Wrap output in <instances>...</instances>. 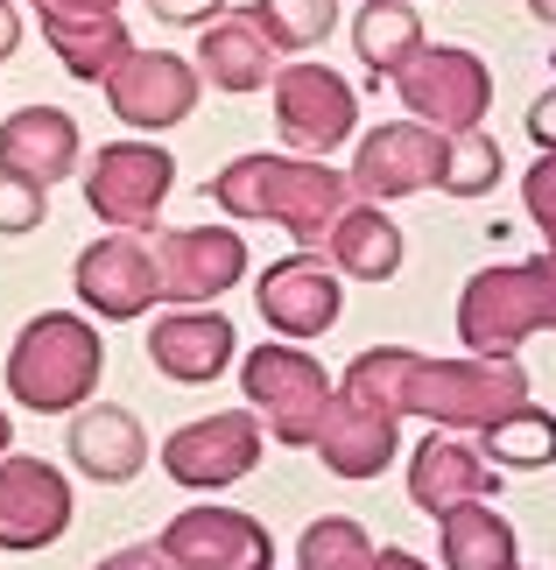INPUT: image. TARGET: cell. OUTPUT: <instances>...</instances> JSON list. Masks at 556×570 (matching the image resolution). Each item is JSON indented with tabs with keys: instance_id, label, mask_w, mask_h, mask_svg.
<instances>
[{
	"instance_id": "1",
	"label": "cell",
	"mask_w": 556,
	"mask_h": 570,
	"mask_svg": "<svg viewBox=\"0 0 556 570\" xmlns=\"http://www.w3.org/2000/svg\"><path fill=\"white\" fill-rule=\"evenodd\" d=\"M92 374H99V338L71 317L29 324V338L14 345V366H8V381L29 409H71L92 387Z\"/></svg>"
},
{
	"instance_id": "2",
	"label": "cell",
	"mask_w": 556,
	"mask_h": 570,
	"mask_svg": "<svg viewBox=\"0 0 556 570\" xmlns=\"http://www.w3.org/2000/svg\"><path fill=\"white\" fill-rule=\"evenodd\" d=\"M163 550H169L176 570H269V535H261L247 514H226V508L176 514Z\"/></svg>"
},
{
	"instance_id": "3",
	"label": "cell",
	"mask_w": 556,
	"mask_h": 570,
	"mask_svg": "<svg viewBox=\"0 0 556 570\" xmlns=\"http://www.w3.org/2000/svg\"><path fill=\"white\" fill-rule=\"evenodd\" d=\"M247 394L261 409L275 415V430L289 436V444H310V436H324V381L318 366L296 360V353H254L247 360Z\"/></svg>"
},
{
	"instance_id": "4",
	"label": "cell",
	"mask_w": 556,
	"mask_h": 570,
	"mask_svg": "<svg viewBox=\"0 0 556 570\" xmlns=\"http://www.w3.org/2000/svg\"><path fill=\"white\" fill-rule=\"evenodd\" d=\"M64 514H71V493H64V479L50 465H36V458H14L8 472H0V542L8 550H42Z\"/></svg>"
},
{
	"instance_id": "5",
	"label": "cell",
	"mask_w": 556,
	"mask_h": 570,
	"mask_svg": "<svg viewBox=\"0 0 556 570\" xmlns=\"http://www.w3.org/2000/svg\"><path fill=\"white\" fill-rule=\"evenodd\" d=\"M254 451H261L254 415H212V423L169 436V472L184 487H226V479H240L254 465Z\"/></svg>"
},
{
	"instance_id": "6",
	"label": "cell",
	"mask_w": 556,
	"mask_h": 570,
	"mask_svg": "<svg viewBox=\"0 0 556 570\" xmlns=\"http://www.w3.org/2000/svg\"><path fill=\"white\" fill-rule=\"evenodd\" d=\"M409 493L430 514H458V508H472L479 493H494V472H486L465 444H422L416 472H409Z\"/></svg>"
},
{
	"instance_id": "7",
	"label": "cell",
	"mask_w": 556,
	"mask_h": 570,
	"mask_svg": "<svg viewBox=\"0 0 556 570\" xmlns=\"http://www.w3.org/2000/svg\"><path fill=\"white\" fill-rule=\"evenodd\" d=\"M71 458L92 479H127L142 465V430L127 423L120 409H92V415H78L71 423Z\"/></svg>"
},
{
	"instance_id": "8",
	"label": "cell",
	"mask_w": 556,
	"mask_h": 570,
	"mask_svg": "<svg viewBox=\"0 0 556 570\" xmlns=\"http://www.w3.org/2000/svg\"><path fill=\"white\" fill-rule=\"evenodd\" d=\"M443 563L451 570H515V529L472 500V508L443 514Z\"/></svg>"
},
{
	"instance_id": "9",
	"label": "cell",
	"mask_w": 556,
	"mask_h": 570,
	"mask_svg": "<svg viewBox=\"0 0 556 570\" xmlns=\"http://www.w3.org/2000/svg\"><path fill=\"white\" fill-rule=\"evenodd\" d=\"M226 324L218 317H169L163 332H155V360L169 366L176 381H212L218 366H226Z\"/></svg>"
},
{
	"instance_id": "10",
	"label": "cell",
	"mask_w": 556,
	"mask_h": 570,
	"mask_svg": "<svg viewBox=\"0 0 556 570\" xmlns=\"http://www.w3.org/2000/svg\"><path fill=\"white\" fill-rule=\"evenodd\" d=\"M486 451H494L500 465H549L556 458V415H536V409L507 415V423L486 430Z\"/></svg>"
},
{
	"instance_id": "11",
	"label": "cell",
	"mask_w": 556,
	"mask_h": 570,
	"mask_svg": "<svg viewBox=\"0 0 556 570\" xmlns=\"http://www.w3.org/2000/svg\"><path fill=\"white\" fill-rule=\"evenodd\" d=\"M303 570H373V557H367V535H360V521H345V514L318 521V529L303 535Z\"/></svg>"
},
{
	"instance_id": "12",
	"label": "cell",
	"mask_w": 556,
	"mask_h": 570,
	"mask_svg": "<svg viewBox=\"0 0 556 570\" xmlns=\"http://www.w3.org/2000/svg\"><path fill=\"white\" fill-rule=\"evenodd\" d=\"M296 282H303V268H275V282H269V311H275V324H289V332H318V324L331 317V289H324V282L296 289Z\"/></svg>"
},
{
	"instance_id": "13",
	"label": "cell",
	"mask_w": 556,
	"mask_h": 570,
	"mask_svg": "<svg viewBox=\"0 0 556 570\" xmlns=\"http://www.w3.org/2000/svg\"><path fill=\"white\" fill-rule=\"evenodd\" d=\"M528 205H536L549 226H556V163H543L536 177H528Z\"/></svg>"
},
{
	"instance_id": "14",
	"label": "cell",
	"mask_w": 556,
	"mask_h": 570,
	"mask_svg": "<svg viewBox=\"0 0 556 570\" xmlns=\"http://www.w3.org/2000/svg\"><path fill=\"white\" fill-rule=\"evenodd\" d=\"M99 570H169V550H120V557H106Z\"/></svg>"
},
{
	"instance_id": "15",
	"label": "cell",
	"mask_w": 556,
	"mask_h": 570,
	"mask_svg": "<svg viewBox=\"0 0 556 570\" xmlns=\"http://www.w3.org/2000/svg\"><path fill=\"white\" fill-rule=\"evenodd\" d=\"M528 135H543V141H556V92L536 106V114H528Z\"/></svg>"
},
{
	"instance_id": "16",
	"label": "cell",
	"mask_w": 556,
	"mask_h": 570,
	"mask_svg": "<svg viewBox=\"0 0 556 570\" xmlns=\"http://www.w3.org/2000/svg\"><path fill=\"white\" fill-rule=\"evenodd\" d=\"M155 8H163V14L176 21V14H212V8H218V0H155Z\"/></svg>"
},
{
	"instance_id": "17",
	"label": "cell",
	"mask_w": 556,
	"mask_h": 570,
	"mask_svg": "<svg viewBox=\"0 0 556 570\" xmlns=\"http://www.w3.org/2000/svg\"><path fill=\"white\" fill-rule=\"evenodd\" d=\"M373 570H422L409 550H381V557H373Z\"/></svg>"
},
{
	"instance_id": "18",
	"label": "cell",
	"mask_w": 556,
	"mask_h": 570,
	"mask_svg": "<svg viewBox=\"0 0 556 570\" xmlns=\"http://www.w3.org/2000/svg\"><path fill=\"white\" fill-rule=\"evenodd\" d=\"M536 14H543V21H556V0H536Z\"/></svg>"
},
{
	"instance_id": "19",
	"label": "cell",
	"mask_w": 556,
	"mask_h": 570,
	"mask_svg": "<svg viewBox=\"0 0 556 570\" xmlns=\"http://www.w3.org/2000/svg\"><path fill=\"white\" fill-rule=\"evenodd\" d=\"M0 444H8V415H0Z\"/></svg>"
}]
</instances>
